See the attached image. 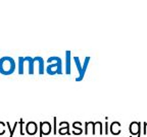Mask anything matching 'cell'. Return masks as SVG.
<instances>
[{
  "instance_id": "obj_18",
  "label": "cell",
  "mask_w": 147,
  "mask_h": 137,
  "mask_svg": "<svg viewBox=\"0 0 147 137\" xmlns=\"http://www.w3.org/2000/svg\"><path fill=\"white\" fill-rule=\"evenodd\" d=\"M73 129H76V130H81L83 131V128H82V123L81 122H74L73 124Z\"/></svg>"
},
{
  "instance_id": "obj_15",
  "label": "cell",
  "mask_w": 147,
  "mask_h": 137,
  "mask_svg": "<svg viewBox=\"0 0 147 137\" xmlns=\"http://www.w3.org/2000/svg\"><path fill=\"white\" fill-rule=\"evenodd\" d=\"M5 125L8 127V130H9V136L8 137H13V134H14V131H16V127H18V122H16V123L13 124V126H10V123L9 122H7Z\"/></svg>"
},
{
  "instance_id": "obj_8",
  "label": "cell",
  "mask_w": 147,
  "mask_h": 137,
  "mask_svg": "<svg viewBox=\"0 0 147 137\" xmlns=\"http://www.w3.org/2000/svg\"><path fill=\"white\" fill-rule=\"evenodd\" d=\"M57 132H58V134H60V135H71L69 122H60L59 129H58Z\"/></svg>"
},
{
  "instance_id": "obj_12",
  "label": "cell",
  "mask_w": 147,
  "mask_h": 137,
  "mask_svg": "<svg viewBox=\"0 0 147 137\" xmlns=\"http://www.w3.org/2000/svg\"><path fill=\"white\" fill-rule=\"evenodd\" d=\"M86 135L92 134L94 135V122H86L85 123V131H84Z\"/></svg>"
},
{
  "instance_id": "obj_21",
  "label": "cell",
  "mask_w": 147,
  "mask_h": 137,
  "mask_svg": "<svg viewBox=\"0 0 147 137\" xmlns=\"http://www.w3.org/2000/svg\"><path fill=\"white\" fill-rule=\"evenodd\" d=\"M146 128H147V122H144V123H143V134L144 135L147 134Z\"/></svg>"
},
{
  "instance_id": "obj_11",
  "label": "cell",
  "mask_w": 147,
  "mask_h": 137,
  "mask_svg": "<svg viewBox=\"0 0 147 137\" xmlns=\"http://www.w3.org/2000/svg\"><path fill=\"white\" fill-rule=\"evenodd\" d=\"M109 129L113 135H119L121 133V124H119V122H113L110 124Z\"/></svg>"
},
{
  "instance_id": "obj_10",
  "label": "cell",
  "mask_w": 147,
  "mask_h": 137,
  "mask_svg": "<svg viewBox=\"0 0 147 137\" xmlns=\"http://www.w3.org/2000/svg\"><path fill=\"white\" fill-rule=\"evenodd\" d=\"M71 51H67L65 52V74H67V75L71 74Z\"/></svg>"
},
{
  "instance_id": "obj_1",
  "label": "cell",
  "mask_w": 147,
  "mask_h": 137,
  "mask_svg": "<svg viewBox=\"0 0 147 137\" xmlns=\"http://www.w3.org/2000/svg\"><path fill=\"white\" fill-rule=\"evenodd\" d=\"M47 67L45 68V72L49 75L55 74H62V61L57 56H51L47 59Z\"/></svg>"
},
{
  "instance_id": "obj_5",
  "label": "cell",
  "mask_w": 147,
  "mask_h": 137,
  "mask_svg": "<svg viewBox=\"0 0 147 137\" xmlns=\"http://www.w3.org/2000/svg\"><path fill=\"white\" fill-rule=\"evenodd\" d=\"M141 123L140 122H132L129 126V131L131 133L132 136H135V135H140L141 136Z\"/></svg>"
},
{
  "instance_id": "obj_20",
  "label": "cell",
  "mask_w": 147,
  "mask_h": 137,
  "mask_svg": "<svg viewBox=\"0 0 147 137\" xmlns=\"http://www.w3.org/2000/svg\"><path fill=\"white\" fill-rule=\"evenodd\" d=\"M108 129H109V127H108V122L106 121L105 124H104V130H103V134L107 135L108 134Z\"/></svg>"
},
{
  "instance_id": "obj_17",
  "label": "cell",
  "mask_w": 147,
  "mask_h": 137,
  "mask_svg": "<svg viewBox=\"0 0 147 137\" xmlns=\"http://www.w3.org/2000/svg\"><path fill=\"white\" fill-rule=\"evenodd\" d=\"M18 125H20V134L25 135V131H24V119H20L18 121Z\"/></svg>"
},
{
  "instance_id": "obj_19",
  "label": "cell",
  "mask_w": 147,
  "mask_h": 137,
  "mask_svg": "<svg viewBox=\"0 0 147 137\" xmlns=\"http://www.w3.org/2000/svg\"><path fill=\"white\" fill-rule=\"evenodd\" d=\"M6 131V125L4 122L0 121V135H3Z\"/></svg>"
},
{
  "instance_id": "obj_14",
  "label": "cell",
  "mask_w": 147,
  "mask_h": 137,
  "mask_svg": "<svg viewBox=\"0 0 147 137\" xmlns=\"http://www.w3.org/2000/svg\"><path fill=\"white\" fill-rule=\"evenodd\" d=\"M103 134V127H102V123L101 122H94V135Z\"/></svg>"
},
{
  "instance_id": "obj_13",
  "label": "cell",
  "mask_w": 147,
  "mask_h": 137,
  "mask_svg": "<svg viewBox=\"0 0 147 137\" xmlns=\"http://www.w3.org/2000/svg\"><path fill=\"white\" fill-rule=\"evenodd\" d=\"M18 72L20 75H23L25 73V59H24V57H18Z\"/></svg>"
},
{
  "instance_id": "obj_7",
  "label": "cell",
  "mask_w": 147,
  "mask_h": 137,
  "mask_svg": "<svg viewBox=\"0 0 147 137\" xmlns=\"http://www.w3.org/2000/svg\"><path fill=\"white\" fill-rule=\"evenodd\" d=\"M34 59V63L38 64V72H39L40 75L45 73V65H44V59L40 56H36V57L33 58Z\"/></svg>"
},
{
  "instance_id": "obj_4",
  "label": "cell",
  "mask_w": 147,
  "mask_h": 137,
  "mask_svg": "<svg viewBox=\"0 0 147 137\" xmlns=\"http://www.w3.org/2000/svg\"><path fill=\"white\" fill-rule=\"evenodd\" d=\"M39 130H40V137H43V135H49L52 132V126H51L50 122L48 121H43L40 123L39 125Z\"/></svg>"
},
{
  "instance_id": "obj_6",
  "label": "cell",
  "mask_w": 147,
  "mask_h": 137,
  "mask_svg": "<svg viewBox=\"0 0 147 137\" xmlns=\"http://www.w3.org/2000/svg\"><path fill=\"white\" fill-rule=\"evenodd\" d=\"M38 125H37L36 122H28L27 125H26V132H27V134L29 135H35L37 133V131H38Z\"/></svg>"
},
{
  "instance_id": "obj_16",
  "label": "cell",
  "mask_w": 147,
  "mask_h": 137,
  "mask_svg": "<svg viewBox=\"0 0 147 137\" xmlns=\"http://www.w3.org/2000/svg\"><path fill=\"white\" fill-rule=\"evenodd\" d=\"M53 134L56 135L57 134V118L56 117H53Z\"/></svg>"
},
{
  "instance_id": "obj_9",
  "label": "cell",
  "mask_w": 147,
  "mask_h": 137,
  "mask_svg": "<svg viewBox=\"0 0 147 137\" xmlns=\"http://www.w3.org/2000/svg\"><path fill=\"white\" fill-rule=\"evenodd\" d=\"M25 62L28 63V72L30 75L34 74V67H35V63H34V59L30 56H27V57H24Z\"/></svg>"
},
{
  "instance_id": "obj_3",
  "label": "cell",
  "mask_w": 147,
  "mask_h": 137,
  "mask_svg": "<svg viewBox=\"0 0 147 137\" xmlns=\"http://www.w3.org/2000/svg\"><path fill=\"white\" fill-rule=\"evenodd\" d=\"M74 61L76 63L77 69H78V72H79V75H78V77L76 78V81H81V80H83L84 76H85L86 70H87V68H88V64H89V62H90V57H86L83 64L81 63L80 58L79 57H74Z\"/></svg>"
},
{
  "instance_id": "obj_2",
  "label": "cell",
  "mask_w": 147,
  "mask_h": 137,
  "mask_svg": "<svg viewBox=\"0 0 147 137\" xmlns=\"http://www.w3.org/2000/svg\"><path fill=\"white\" fill-rule=\"evenodd\" d=\"M16 69V63L12 57L4 56L0 58V73L3 75H11Z\"/></svg>"
}]
</instances>
